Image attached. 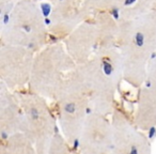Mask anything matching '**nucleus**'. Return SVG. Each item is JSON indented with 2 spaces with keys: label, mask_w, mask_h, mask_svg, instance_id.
Returning <instances> with one entry per match:
<instances>
[{
  "label": "nucleus",
  "mask_w": 156,
  "mask_h": 154,
  "mask_svg": "<svg viewBox=\"0 0 156 154\" xmlns=\"http://www.w3.org/2000/svg\"><path fill=\"white\" fill-rule=\"evenodd\" d=\"M18 100L23 109L22 133L30 139L37 154H47L51 139L57 134L52 111L39 94H27Z\"/></svg>",
  "instance_id": "nucleus-2"
},
{
  "label": "nucleus",
  "mask_w": 156,
  "mask_h": 154,
  "mask_svg": "<svg viewBox=\"0 0 156 154\" xmlns=\"http://www.w3.org/2000/svg\"><path fill=\"white\" fill-rule=\"evenodd\" d=\"M151 70V76H145L144 88L139 95L134 121L142 131H149L156 125V69Z\"/></svg>",
  "instance_id": "nucleus-6"
},
{
  "label": "nucleus",
  "mask_w": 156,
  "mask_h": 154,
  "mask_svg": "<svg viewBox=\"0 0 156 154\" xmlns=\"http://www.w3.org/2000/svg\"><path fill=\"white\" fill-rule=\"evenodd\" d=\"M78 142L81 154H110L113 143L111 120L92 113L87 117Z\"/></svg>",
  "instance_id": "nucleus-5"
},
{
  "label": "nucleus",
  "mask_w": 156,
  "mask_h": 154,
  "mask_svg": "<svg viewBox=\"0 0 156 154\" xmlns=\"http://www.w3.org/2000/svg\"><path fill=\"white\" fill-rule=\"evenodd\" d=\"M47 154H71L69 148V141L57 133L51 139V142L48 148Z\"/></svg>",
  "instance_id": "nucleus-10"
},
{
  "label": "nucleus",
  "mask_w": 156,
  "mask_h": 154,
  "mask_svg": "<svg viewBox=\"0 0 156 154\" xmlns=\"http://www.w3.org/2000/svg\"><path fill=\"white\" fill-rule=\"evenodd\" d=\"M0 154H37L33 143L24 133L2 137Z\"/></svg>",
  "instance_id": "nucleus-9"
},
{
  "label": "nucleus",
  "mask_w": 156,
  "mask_h": 154,
  "mask_svg": "<svg viewBox=\"0 0 156 154\" xmlns=\"http://www.w3.org/2000/svg\"><path fill=\"white\" fill-rule=\"evenodd\" d=\"M113 143L110 154H152V147L142 130L121 111L111 113Z\"/></svg>",
  "instance_id": "nucleus-4"
},
{
  "label": "nucleus",
  "mask_w": 156,
  "mask_h": 154,
  "mask_svg": "<svg viewBox=\"0 0 156 154\" xmlns=\"http://www.w3.org/2000/svg\"><path fill=\"white\" fill-rule=\"evenodd\" d=\"M13 60L8 62L1 61V73L2 78L7 81L8 87H16L25 84L30 77L31 63H32V54L29 50L17 47H8Z\"/></svg>",
  "instance_id": "nucleus-7"
},
{
  "label": "nucleus",
  "mask_w": 156,
  "mask_h": 154,
  "mask_svg": "<svg viewBox=\"0 0 156 154\" xmlns=\"http://www.w3.org/2000/svg\"><path fill=\"white\" fill-rule=\"evenodd\" d=\"M115 69L111 60L103 56L92 60L76 72L72 79L86 95L92 110L104 116L113 113V96L115 92Z\"/></svg>",
  "instance_id": "nucleus-1"
},
{
  "label": "nucleus",
  "mask_w": 156,
  "mask_h": 154,
  "mask_svg": "<svg viewBox=\"0 0 156 154\" xmlns=\"http://www.w3.org/2000/svg\"><path fill=\"white\" fill-rule=\"evenodd\" d=\"M58 101V118L62 136L69 142L79 141L87 117L94 113L72 77L67 78Z\"/></svg>",
  "instance_id": "nucleus-3"
},
{
  "label": "nucleus",
  "mask_w": 156,
  "mask_h": 154,
  "mask_svg": "<svg viewBox=\"0 0 156 154\" xmlns=\"http://www.w3.org/2000/svg\"><path fill=\"white\" fill-rule=\"evenodd\" d=\"M23 125V109L20 100L14 98L10 93H3L1 95L0 105V127L3 135L22 133Z\"/></svg>",
  "instance_id": "nucleus-8"
}]
</instances>
